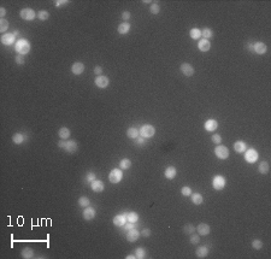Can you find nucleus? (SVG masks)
I'll return each mask as SVG.
<instances>
[{"instance_id": "obj_16", "label": "nucleus", "mask_w": 271, "mask_h": 259, "mask_svg": "<svg viewBox=\"0 0 271 259\" xmlns=\"http://www.w3.org/2000/svg\"><path fill=\"white\" fill-rule=\"evenodd\" d=\"M196 230H198V234H199V235L205 236V235H209V234H210L211 228H210V225L206 224V223H200V224L196 227Z\"/></svg>"}, {"instance_id": "obj_17", "label": "nucleus", "mask_w": 271, "mask_h": 259, "mask_svg": "<svg viewBox=\"0 0 271 259\" xmlns=\"http://www.w3.org/2000/svg\"><path fill=\"white\" fill-rule=\"evenodd\" d=\"M90 187H92V189L93 192H95V193H101L104 191V188H105V184H104V182L100 180H95L92 182V184H90Z\"/></svg>"}, {"instance_id": "obj_38", "label": "nucleus", "mask_w": 271, "mask_h": 259, "mask_svg": "<svg viewBox=\"0 0 271 259\" xmlns=\"http://www.w3.org/2000/svg\"><path fill=\"white\" fill-rule=\"evenodd\" d=\"M90 201L87 196H81V198H79V205L81 207H88Z\"/></svg>"}, {"instance_id": "obj_42", "label": "nucleus", "mask_w": 271, "mask_h": 259, "mask_svg": "<svg viewBox=\"0 0 271 259\" xmlns=\"http://www.w3.org/2000/svg\"><path fill=\"white\" fill-rule=\"evenodd\" d=\"M252 247L254 249H261L263 248V242L260 240H253L252 241Z\"/></svg>"}, {"instance_id": "obj_45", "label": "nucleus", "mask_w": 271, "mask_h": 259, "mask_svg": "<svg viewBox=\"0 0 271 259\" xmlns=\"http://www.w3.org/2000/svg\"><path fill=\"white\" fill-rule=\"evenodd\" d=\"M15 59H16V63L19 64V65H23V64L25 63V59H24V56H23V54H17Z\"/></svg>"}, {"instance_id": "obj_20", "label": "nucleus", "mask_w": 271, "mask_h": 259, "mask_svg": "<svg viewBox=\"0 0 271 259\" xmlns=\"http://www.w3.org/2000/svg\"><path fill=\"white\" fill-rule=\"evenodd\" d=\"M77 142L76 141H74V140H69L67 141V146L64 148V151L65 152H68V153H75L76 151H77Z\"/></svg>"}, {"instance_id": "obj_21", "label": "nucleus", "mask_w": 271, "mask_h": 259, "mask_svg": "<svg viewBox=\"0 0 271 259\" xmlns=\"http://www.w3.org/2000/svg\"><path fill=\"white\" fill-rule=\"evenodd\" d=\"M164 175H165V177H166L168 180H172V179L176 177V175H177V170H176L175 166H168V168L165 169Z\"/></svg>"}, {"instance_id": "obj_40", "label": "nucleus", "mask_w": 271, "mask_h": 259, "mask_svg": "<svg viewBox=\"0 0 271 259\" xmlns=\"http://www.w3.org/2000/svg\"><path fill=\"white\" fill-rule=\"evenodd\" d=\"M37 17H39L40 21H47L49 18V12L46 11V10H41L37 13Z\"/></svg>"}, {"instance_id": "obj_39", "label": "nucleus", "mask_w": 271, "mask_h": 259, "mask_svg": "<svg viewBox=\"0 0 271 259\" xmlns=\"http://www.w3.org/2000/svg\"><path fill=\"white\" fill-rule=\"evenodd\" d=\"M149 11L153 15H158L159 11H160V6H159L158 2H152L151 6H149Z\"/></svg>"}, {"instance_id": "obj_9", "label": "nucleus", "mask_w": 271, "mask_h": 259, "mask_svg": "<svg viewBox=\"0 0 271 259\" xmlns=\"http://www.w3.org/2000/svg\"><path fill=\"white\" fill-rule=\"evenodd\" d=\"M94 82H95V86L99 87V88H106V87L110 84V80H109V77H106V76H104V75L97 76V79H95Z\"/></svg>"}, {"instance_id": "obj_14", "label": "nucleus", "mask_w": 271, "mask_h": 259, "mask_svg": "<svg viewBox=\"0 0 271 259\" xmlns=\"http://www.w3.org/2000/svg\"><path fill=\"white\" fill-rule=\"evenodd\" d=\"M204 127H205L206 132H213V130H216L218 128V122L216 121L215 118H210V119H207L205 122Z\"/></svg>"}, {"instance_id": "obj_56", "label": "nucleus", "mask_w": 271, "mask_h": 259, "mask_svg": "<svg viewBox=\"0 0 271 259\" xmlns=\"http://www.w3.org/2000/svg\"><path fill=\"white\" fill-rule=\"evenodd\" d=\"M142 2H144V4H152V1H149V0H144Z\"/></svg>"}, {"instance_id": "obj_28", "label": "nucleus", "mask_w": 271, "mask_h": 259, "mask_svg": "<svg viewBox=\"0 0 271 259\" xmlns=\"http://www.w3.org/2000/svg\"><path fill=\"white\" fill-rule=\"evenodd\" d=\"M127 135L129 139H136V137H139L140 135V132H139V129H136L135 127H130L128 130H127Z\"/></svg>"}, {"instance_id": "obj_48", "label": "nucleus", "mask_w": 271, "mask_h": 259, "mask_svg": "<svg viewBox=\"0 0 271 259\" xmlns=\"http://www.w3.org/2000/svg\"><path fill=\"white\" fill-rule=\"evenodd\" d=\"M54 4H56L57 7H62V6L69 4V1L68 0H57V1H54Z\"/></svg>"}, {"instance_id": "obj_3", "label": "nucleus", "mask_w": 271, "mask_h": 259, "mask_svg": "<svg viewBox=\"0 0 271 259\" xmlns=\"http://www.w3.org/2000/svg\"><path fill=\"white\" fill-rule=\"evenodd\" d=\"M258 158H259V154H258V152H257L254 148H249V149H246V151H245V159H246V162L249 163V164L256 163V162L258 160Z\"/></svg>"}, {"instance_id": "obj_29", "label": "nucleus", "mask_w": 271, "mask_h": 259, "mask_svg": "<svg viewBox=\"0 0 271 259\" xmlns=\"http://www.w3.org/2000/svg\"><path fill=\"white\" fill-rule=\"evenodd\" d=\"M130 166H131V160L128 159V158H124V159H122V160L119 162V168H121V169L128 170V169H130Z\"/></svg>"}, {"instance_id": "obj_53", "label": "nucleus", "mask_w": 271, "mask_h": 259, "mask_svg": "<svg viewBox=\"0 0 271 259\" xmlns=\"http://www.w3.org/2000/svg\"><path fill=\"white\" fill-rule=\"evenodd\" d=\"M125 229H128V230H130V229H133V228H134V223H130V222H129V223H125Z\"/></svg>"}, {"instance_id": "obj_5", "label": "nucleus", "mask_w": 271, "mask_h": 259, "mask_svg": "<svg viewBox=\"0 0 271 259\" xmlns=\"http://www.w3.org/2000/svg\"><path fill=\"white\" fill-rule=\"evenodd\" d=\"M212 186L216 191H222L226 187V177L222 175H216L212 180Z\"/></svg>"}, {"instance_id": "obj_46", "label": "nucleus", "mask_w": 271, "mask_h": 259, "mask_svg": "<svg viewBox=\"0 0 271 259\" xmlns=\"http://www.w3.org/2000/svg\"><path fill=\"white\" fill-rule=\"evenodd\" d=\"M140 235L144 237H149L151 236V229H148V228H145V229H142V231L140 233Z\"/></svg>"}, {"instance_id": "obj_51", "label": "nucleus", "mask_w": 271, "mask_h": 259, "mask_svg": "<svg viewBox=\"0 0 271 259\" xmlns=\"http://www.w3.org/2000/svg\"><path fill=\"white\" fill-rule=\"evenodd\" d=\"M122 18L124 19V21H128L129 18H130V12L129 11H124L122 13Z\"/></svg>"}, {"instance_id": "obj_50", "label": "nucleus", "mask_w": 271, "mask_h": 259, "mask_svg": "<svg viewBox=\"0 0 271 259\" xmlns=\"http://www.w3.org/2000/svg\"><path fill=\"white\" fill-rule=\"evenodd\" d=\"M94 74L97 75V76H100L102 74V68L101 67H95L94 68Z\"/></svg>"}, {"instance_id": "obj_43", "label": "nucleus", "mask_w": 271, "mask_h": 259, "mask_svg": "<svg viewBox=\"0 0 271 259\" xmlns=\"http://www.w3.org/2000/svg\"><path fill=\"white\" fill-rule=\"evenodd\" d=\"M189 241H191L192 245H198V244L200 242V236H198V235H195V234H192Z\"/></svg>"}, {"instance_id": "obj_6", "label": "nucleus", "mask_w": 271, "mask_h": 259, "mask_svg": "<svg viewBox=\"0 0 271 259\" xmlns=\"http://www.w3.org/2000/svg\"><path fill=\"white\" fill-rule=\"evenodd\" d=\"M19 16H21V18L24 19V21H33L35 17L37 16L35 11L33 9H29V7H25V9H23L21 10L19 12Z\"/></svg>"}, {"instance_id": "obj_4", "label": "nucleus", "mask_w": 271, "mask_h": 259, "mask_svg": "<svg viewBox=\"0 0 271 259\" xmlns=\"http://www.w3.org/2000/svg\"><path fill=\"white\" fill-rule=\"evenodd\" d=\"M123 179V172H122V170L121 169H113L111 170V172H110V175H109V180L111 183H114V184H117V183H119Z\"/></svg>"}, {"instance_id": "obj_22", "label": "nucleus", "mask_w": 271, "mask_h": 259, "mask_svg": "<svg viewBox=\"0 0 271 259\" xmlns=\"http://www.w3.org/2000/svg\"><path fill=\"white\" fill-rule=\"evenodd\" d=\"M195 254H196L198 258H206L209 256V248L206 246H200V247L196 248Z\"/></svg>"}, {"instance_id": "obj_26", "label": "nucleus", "mask_w": 271, "mask_h": 259, "mask_svg": "<svg viewBox=\"0 0 271 259\" xmlns=\"http://www.w3.org/2000/svg\"><path fill=\"white\" fill-rule=\"evenodd\" d=\"M129 30H130V24L128 22H123L122 24L118 25V33H119V34H122V35L128 34Z\"/></svg>"}, {"instance_id": "obj_27", "label": "nucleus", "mask_w": 271, "mask_h": 259, "mask_svg": "<svg viewBox=\"0 0 271 259\" xmlns=\"http://www.w3.org/2000/svg\"><path fill=\"white\" fill-rule=\"evenodd\" d=\"M192 203L194 204V205H201L204 201V196L200 194V193H194L193 194L192 193Z\"/></svg>"}, {"instance_id": "obj_13", "label": "nucleus", "mask_w": 271, "mask_h": 259, "mask_svg": "<svg viewBox=\"0 0 271 259\" xmlns=\"http://www.w3.org/2000/svg\"><path fill=\"white\" fill-rule=\"evenodd\" d=\"M95 216H97V211H95V209H93V207H86L84 210H83V218L86 219V221H92V219H94L95 218Z\"/></svg>"}, {"instance_id": "obj_36", "label": "nucleus", "mask_w": 271, "mask_h": 259, "mask_svg": "<svg viewBox=\"0 0 271 259\" xmlns=\"http://www.w3.org/2000/svg\"><path fill=\"white\" fill-rule=\"evenodd\" d=\"M183 231H184V234H187V235H192L194 234V231H195V227L193 224H186L183 227Z\"/></svg>"}, {"instance_id": "obj_34", "label": "nucleus", "mask_w": 271, "mask_h": 259, "mask_svg": "<svg viewBox=\"0 0 271 259\" xmlns=\"http://www.w3.org/2000/svg\"><path fill=\"white\" fill-rule=\"evenodd\" d=\"M127 221L130 222V223H135V222L139 221V214H136V212H129V214H127Z\"/></svg>"}, {"instance_id": "obj_31", "label": "nucleus", "mask_w": 271, "mask_h": 259, "mask_svg": "<svg viewBox=\"0 0 271 259\" xmlns=\"http://www.w3.org/2000/svg\"><path fill=\"white\" fill-rule=\"evenodd\" d=\"M189 35H191V37H192L193 40H198V39L201 37V30L198 29V28H193L189 32Z\"/></svg>"}, {"instance_id": "obj_54", "label": "nucleus", "mask_w": 271, "mask_h": 259, "mask_svg": "<svg viewBox=\"0 0 271 259\" xmlns=\"http://www.w3.org/2000/svg\"><path fill=\"white\" fill-rule=\"evenodd\" d=\"M5 15H6V10H5V7H0V16L4 17Z\"/></svg>"}, {"instance_id": "obj_47", "label": "nucleus", "mask_w": 271, "mask_h": 259, "mask_svg": "<svg viewBox=\"0 0 271 259\" xmlns=\"http://www.w3.org/2000/svg\"><path fill=\"white\" fill-rule=\"evenodd\" d=\"M146 144V140H145V137H142V136H140V137H136V145L137 146H144Z\"/></svg>"}, {"instance_id": "obj_33", "label": "nucleus", "mask_w": 271, "mask_h": 259, "mask_svg": "<svg viewBox=\"0 0 271 259\" xmlns=\"http://www.w3.org/2000/svg\"><path fill=\"white\" fill-rule=\"evenodd\" d=\"M201 36H204V39H206V40L213 37V32H212V29H211V28H204L203 30H201Z\"/></svg>"}, {"instance_id": "obj_10", "label": "nucleus", "mask_w": 271, "mask_h": 259, "mask_svg": "<svg viewBox=\"0 0 271 259\" xmlns=\"http://www.w3.org/2000/svg\"><path fill=\"white\" fill-rule=\"evenodd\" d=\"M84 69H86V67H84V64L82 62H75L72 64V67H71V72L74 75H81V74H83Z\"/></svg>"}, {"instance_id": "obj_25", "label": "nucleus", "mask_w": 271, "mask_h": 259, "mask_svg": "<svg viewBox=\"0 0 271 259\" xmlns=\"http://www.w3.org/2000/svg\"><path fill=\"white\" fill-rule=\"evenodd\" d=\"M21 256L24 259H30L34 257V251L30 247H24L22 249V252H21Z\"/></svg>"}, {"instance_id": "obj_1", "label": "nucleus", "mask_w": 271, "mask_h": 259, "mask_svg": "<svg viewBox=\"0 0 271 259\" xmlns=\"http://www.w3.org/2000/svg\"><path fill=\"white\" fill-rule=\"evenodd\" d=\"M15 48H16V51L18 52V54H27L29 51H30V48H32V46L29 44V41L28 40H25V39H21V40H18L17 42H16V45H15Z\"/></svg>"}, {"instance_id": "obj_24", "label": "nucleus", "mask_w": 271, "mask_h": 259, "mask_svg": "<svg viewBox=\"0 0 271 259\" xmlns=\"http://www.w3.org/2000/svg\"><path fill=\"white\" fill-rule=\"evenodd\" d=\"M234 149L236 153H245V151L247 149V146L243 141H236L234 144Z\"/></svg>"}, {"instance_id": "obj_35", "label": "nucleus", "mask_w": 271, "mask_h": 259, "mask_svg": "<svg viewBox=\"0 0 271 259\" xmlns=\"http://www.w3.org/2000/svg\"><path fill=\"white\" fill-rule=\"evenodd\" d=\"M135 256H136V258H137V259H144V258H146V249H145V248H142V247L136 248V251H135Z\"/></svg>"}, {"instance_id": "obj_49", "label": "nucleus", "mask_w": 271, "mask_h": 259, "mask_svg": "<svg viewBox=\"0 0 271 259\" xmlns=\"http://www.w3.org/2000/svg\"><path fill=\"white\" fill-rule=\"evenodd\" d=\"M95 179H97V176H95L94 172L89 171V172L87 174V181H88V182H93V181H95Z\"/></svg>"}, {"instance_id": "obj_12", "label": "nucleus", "mask_w": 271, "mask_h": 259, "mask_svg": "<svg viewBox=\"0 0 271 259\" xmlns=\"http://www.w3.org/2000/svg\"><path fill=\"white\" fill-rule=\"evenodd\" d=\"M139 237H140V231L136 230L135 228L128 230V233H127V240H128L129 242H135V241L139 240Z\"/></svg>"}, {"instance_id": "obj_30", "label": "nucleus", "mask_w": 271, "mask_h": 259, "mask_svg": "<svg viewBox=\"0 0 271 259\" xmlns=\"http://www.w3.org/2000/svg\"><path fill=\"white\" fill-rule=\"evenodd\" d=\"M24 135L23 134H21V133H17V134H15V135L12 136V141L16 144V145H21V144H23L24 142Z\"/></svg>"}, {"instance_id": "obj_18", "label": "nucleus", "mask_w": 271, "mask_h": 259, "mask_svg": "<svg viewBox=\"0 0 271 259\" xmlns=\"http://www.w3.org/2000/svg\"><path fill=\"white\" fill-rule=\"evenodd\" d=\"M127 223V214H117L113 217V224L116 227H123Z\"/></svg>"}, {"instance_id": "obj_41", "label": "nucleus", "mask_w": 271, "mask_h": 259, "mask_svg": "<svg viewBox=\"0 0 271 259\" xmlns=\"http://www.w3.org/2000/svg\"><path fill=\"white\" fill-rule=\"evenodd\" d=\"M181 194L184 195V196H191V195H192V188H189V187H187V186L182 187V188H181Z\"/></svg>"}, {"instance_id": "obj_55", "label": "nucleus", "mask_w": 271, "mask_h": 259, "mask_svg": "<svg viewBox=\"0 0 271 259\" xmlns=\"http://www.w3.org/2000/svg\"><path fill=\"white\" fill-rule=\"evenodd\" d=\"M125 258L127 259H136V256L135 254H129V256H127Z\"/></svg>"}, {"instance_id": "obj_15", "label": "nucleus", "mask_w": 271, "mask_h": 259, "mask_svg": "<svg viewBox=\"0 0 271 259\" xmlns=\"http://www.w3.org/2000/svg\"><path fill=\"white\" fill-rule=\"evenodd\" d=\"M15 42V34L12 33H5L1 36V44L5 46H10Z\"/></svg>"}, {"instance_id": "obj_37", "label": "nucleus", "mask_w": 271, "mask_h": 259, "mask_svg": "<svg viewBox=\"0 0 271 259\" xmlns=\"http://www.w3.org/2000/svg\"><path fill=\"white\" fill-rule=\"evenodd\" d=\"M9 29V21L5 18L0 19V32L1 33H6V30Z\"/></svg>"}, {"instance_id": "obj_32", "label": "nucleus", "mask_w": 271, "mask_h": 259, "mask_svg": "<svg viewBox=\"0 0 271 259\" xmlns=\"http://www.w3.org/2000/svg\"><path fill=\"white\" fill-rule=\"evenodd\" d=\"M269 170H270V165H269V163L268 162H261L259 165V172L260 174H263V175H265V174H268L269 172Z\"/></svg>"}, {"instance_id": "obj_11", "label": "nucleus", "mask_w": 271, "mask_h": 259, "mask_svg": "<svg viewBox=\"0 0 271 259\" xmlns=\"http://www.w3.org/2000/svg\"><path fill=\"white\" fill-rule=\"evenodd\" d=\"M253 51L257 53V54H265L266 51H268V46L265 45L264 42L261 41H258L253 45Z\"/></svg>"}, {"instance_id": "obj_2", "label": "nucleus", "mask_w": 271, "mask_h": 259, "mask_svg": "<svg viewBox=\"0 0 271 259\" xmlns=\"http://www.w3.org/2000/svg\"><path fill=\"white\" fill-rule=\"evenodd\" d=\"M139 132H140V135L142 136V137L149 139V137L154 136V134H156V128H154L152 124H144V125L139 129Z\"/></svg>"}, {"instance_id": "obj_44", "label": "nucleus", "mask_w": 271, "mask_h": 259, "mask_svg": "<svg viewBox=\"0 0 271 259\" xmlns=\"http://www.w3.org/2000/svg\"><path fill=\"white\" fill-rule=\"evenodd\" d=\"M212 141L217 144V145H221L222 144V136L219 135V134H213L212 135Z\"/></svg>"}, {"instance_id": "obj_8", "label": "nucleus", "mask_w": 271, "mask_h": 259, "mask_svg": "<svg viewBox=\"0 0 271 259\" xmlns=\"http://www.w3.org/2000/svg\"><path fill=\"white\" fill-rule=\"evenodd\" d=\"M181 72H182L184 76L191 77V76L194 75V67H193L192 64H189V63H182V65H181Z\"/></svg>"}, {"instance_id": "obj_52", "label": "nucleus", "mask_w": 271, "mask_h": 259, "mask_svg": "<svg viewBox=\"0 0 271 259\" xmlns=\"http://www.w3.org/2000/svg\"><path fill=\"white\" fill-rule=\"evenodd\" d=\"M65 146H67V141H59V142H58V147H59V148H63V149H64Z\"/></svg>"}, {"instance_id": "obj_23", "label": "nucleus", "mask_w": 271, "mask_h": 259, "mask_svg": "<svg viewBox=\"0 0 271 259\" xmlns=\"http://www.w3.org/2000/svg\"><path fill=\"white\" fill-rule=\"evenodd\" d=\"M58 135H59V137H60L62 140H67V139H69L70 135H71V132H70V129L67 128V127H62V128L59 129V132H58Z\"/></svg>"}, {"instance_id": "obj_19", "label": "nucleus", "mask_w": 271, "mask_h": 259, "mask_svg": "<svg viewBox=\"0 0 271 259\" xmlns=\"http://www.w3.org/2000/svg\"><path fill=\"white\" fill-rule=\"evenodd\" d=\"M198 48H199L201 52H207V51H210V48H211V42H210V40L201 39V40L198 42Z\"/></svg>"}, {"instance_id": "obj_7", "label": "nucleus", "mask_w": 271, "mask_h": 259, "mask_svg": "<svg viewBox=\"0 0 271 259\" xmlns=\"http://www.w3.org/2000/svg\"><path fill=\"white\" fill-rule=\"evenodd\" d=\"M215 154L219 159H226L229 157V149L226 146H223V145H218V146L215 148Z\"/></svg>"}]
</instances>
